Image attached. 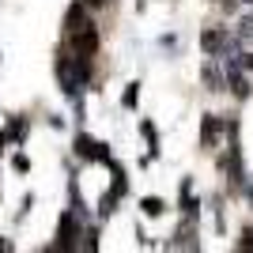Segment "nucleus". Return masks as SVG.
I'll return each instance as SVG.
<instances>
[{
    "label": "nucleus",
    "mask_w": 253,
    "mask_h": 253,
    "mask_svg": "<svg viewBox=\"0 0 253 253\" xmlns=\"http://www.w3.org/2000/svg\"><path fill=\"white\" fill-rule=\"evenodd\" d=\"M68 45H72V53L76 57H95L98 53V31H95V23L87 19V23H80L76 31H68Z\"/></svg>",
    "instance_id": "1"
},
{
    "label": "nucleus",
    "mask_w": 253,
    "mask_h": 253,
    "mask_svg": "<svg viewBox=\"0 0 253 253\" xmlns=\"http://www.w3.org/2000/svg\"><path fill=\"white\" fill-rule=\"evenodd\" d=\"M201 49L208 53V57H231V53H238V38H234L231 31H204Z\"/></svg>",
    "instance_id": "2"
},
{
    "label": "nucleus",
    "mask_w": 253,
    "mask_h": 253,
    "mask_svg": "<svg viewBox=\"0 0 253 253\" xmlns=\"http://www.w3.org/2000/svg\"><path fill=\"white\" fill-rule=\"evenodd\" d=\"M80 246V219H76V211H64L61 223H57V242L53 250H76Z\"/></svg>",
    "instance_id": "3"
},
{
    "label": "nucleus",
    "mask_w": 253,
    "mask_h": 253,
    "mask_svg": "<svg viewBox=\"0 0 253 253\" xmlns=\"http://www.w3.org/2000/svg\"><path fill=\"white\" fill-rule=\"evenodd\" d=\"M76 155L87 159V163H110V148H106L102 140L87 136V132H80V136H76Z\"/></svg>",
    "instance_id": "4"
},
{
    "label": "nucleus",
    "mask_w": 253,
    "mask_h": 253,
    "mask_svg": "<svg viewBox=\"0 0 253 253\" xmlns=\"http://www.w3.org/2000/svg\"><path fill=\"white\" fill-rule=\"evenodd\" d=\"M219 128H223V121H219L215 114H208V117L201 121V144H204V148H211V144H215V136H219Z\"/></svg>",
    "instance_id": "5"
},
{
    "label": "nucleus",
    "mask_w": 253,
    "mask_h": 253,
    "mask_svg": "<svg viewBox=\"0 0 253 253\" xmlns=\"http://www.w3.org/2000/svg\"><path fill=\"white\" fill-rule=\"evenodd\" d=\"M4 132H8V140H11V144H19V140L27 136V121H23V117H11Z\"/></svg>",
    "instance_id": "6"
},
{
    "label": "nucleus",
    "mask_w": 253,
    "mask_h": 253,
    "mask_svg": "<svg viewBox=\"0 0 253 253\" xmlns=\"http://www.w3.org/2000/svg\"><path fill=\"white\" fill-rule=\"evenodd\" d=\"M140 208H144V215H151V219H159V215L167 211V204L159 201V197H144V201H140Z\"/></svg>",
    "instance_id": "7"
},
{
    "label": "nucleus",
    "mask_w": 253,
    "mask_h": 253,
    "mask_svg": "<svg viewBox=\"0 0 253 253\" xmlns=\"http://www.w3.org/2000/svg\"><path fill=\"white\" fill-rule=\"evenodd\" d=\"M136 98H140V84H128L125 95H121V106H125V110H136Z\"/></svg>",
    "instance_id": "8"
},
{
    "label": "nucleus",
    "mask_w": 253,
    "mask_h": 253,
    "mask_svg": "<svg viewBox=\"0 0 253 253\" xmlns=\"http://www.w3.org/2000/svg\"><path fill=\"white\" fill-rule=\"evenodd\" d=\"M11 167L19 170V174H27V170H31V159H27V155H15V159H11Z\"/></svg>",
    "instance_id": "9"
},
{
    "label": "nucleus",
    "mask_w": 253,
    "mask_h": 253,
    "mask_svg": "<svg viewBox=\"0 0 253 253\" xmlns=\"http://www.w3.org/2000/svg\"><path fill=\"white\" fill-rule=\"evenodd\" d=\"M238 250H253V231H250V227L242 231V242H238Z\"/></svg>",
    "instance_id": "10"
},
{
    "label": "nucleus",
    "mask_w": 253,
    "mask_h": 253,
    "mask_svg": "<svg viewBox=\"0 0 253 253\" xmlns=\"http://www.w3.org/2000/svg\"><path fill=\"white\" fill-rule=\"evenodd\" d=\"M0 144H8V132H0Z\"/></svg>",
    "instance_id": "11"
},
{
    "label": "nucleus",
    "mask_w": 253,
    "mask_h": 253,
    "mask_svg": "<svg viewBox=\"0 0 253 253\" xmlns=\"http://www.w3.org/2000/svg\"><path fill=\"white\" fill-rule=\"evenodd\" d=\"M0 250H11V246H8V242H4V238H0Z\"/></svg>",
    "instance_id": "12"
},
{
    "label": "nucleus",
    "mask_w": 253,
    "mask_h": 253,
    "mask_svg": "<svg viewBox=\"0 0 253 253\" xmlns=\"http://www.w3.org/2000/svg\"><path fill=\"white\" fill-rule=\"evenodd\" d=\"M250 4H253V0H250Z\"/></svg>",
    "instance_id": "13"
}]
</instances>
